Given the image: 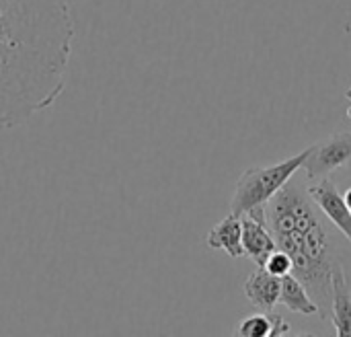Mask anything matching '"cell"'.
<instances>
[{"instance_id":"cell-3","label":"cell","mask_w":351,"mask_h":337,"mask_svg":"<svg viewBox=\"0 0 351 337\" xmlns=\"http://www.w3.org/2000/svg\"><path fill=\"white\" fill-rule=\"evenodd\" d=\"M311 146L282 163L267 167H249L237 181L230 198V212L267 222V204L271 198L304 167Z\"/></svg>"},{"instance_id":"cell-1","label":"cell","mask_w":351,"mask_h":337,"mask_svg":"<svg viewBox=\"0 0 351 337\" xmlns=\"http://www.w3.org/2000/svg\"><path fill=\"white\" fill-rule=\"evenodd\" d=\"M74 33L68 0H0V130L60 99Z\"/></svg>"},{"instance_id":"cell-11","label":"cell","mask_w":351,"mask_h":337,"mask_svg":"<svg viewBox=\"0 0 351 337\" xmlns=\"http://www.w3.org/2000/svg\"><path fill=\"white\" fill-rule=\"evenodd\" d=\"M280 305H284L292 313L300 315H321L317 303L308 294L306 286L290 272L282 278V290H280Z\"/></svg>"},{"instance_id":"cell-14","label":"cell","mask_w":351,"mask_h":337,"mask_svg":"<svg viewBox=\"0 0 351 337\" xmlns=\"http://www.w3.org/2000/svg\"><path fill=\"white\" fill-rule=\"evenodd\" d=\"M346 97H348V101H350V109H348V117L351 119V86L348 89V93H346Z\"/></svg>"},{"instance_id":"cell-9","label":"cell","mask_w":351,"mask_h":337,"mask_svg":"<svg viewBox=\"0 0 351 337\" xmlns=\"http://www.w3.org/2000/svg\"><path fill=\"white\" fill-rule=\"evenodd\" d=\"M206 245L212 251H224L228 257L239 259L245 257V249H243V224H241V216L237 214H228L224 216L208 235H206Z\"/></svg>"},{"instance_id":"cell-8","label":"cell","mask_w":351,"mask_h":337,"mask_svg":"<svg viewBox=\"0 0 351 337\" xmlns=\"http://www.w3.org/2000/svg\"><path fill=\"white\" fill-rule=\"evenodd\" d=\"M280 290L282 278L269 274L265 268L255 270L245 282V297L247 301L261 313H269L280 305Z\"/></svg>"},{"instance_id":"cell-12","label":"cell","mask_w":351,"mask_h":337,"mask_svg":"<svg viewBox=\"0 0 351 337\" xmlns=\"http://www.w3.org/2000/svg\"><path fill=\"white\" fill-rule=\"evenodd\" d=\"M263 268H265L269 274H274V276H278V278H284L286 274L292 272V259H290L288 253H284L282 249H276V251L267 257V262H265Z\"/></svg>"},{"instance_id":"cell-13","label":"cell","mask_w":351,"mask_h":337,"mask_svg":"<svg viewBox=\"0 0 351 337\" xmlns=\"http://www.w3.org/2000/svg\"><path fill=\"white\" fill-rule=\"evenodd\" d=\"M343 198H346V204H348V208H350V212H351V185L348 187V189H346Z\"/></svg>"},{"instance_id":"cell-2","label":"cell","mask_w":351,"mask_h":337,"mask_svg":"<svg viewBox=\"0 0 351 337\" xmlns=\"http://www.w3.org/2000/svg\"><path fill=\"white\" fill-rule=\"evenodd\" d=\"M267 224L278 249L292 259V274L306 286L321 317L329 319L331 280L339 259L327 226L311 204V196L294 177L267 204Z\"/></svg>"},{"instance_id":"cell-7","label":"cell","mask_w":351,"mask_h":337,"mask_svg":"<svg viewBox=\"0 0 351 337\" xmlns=\"http://www.w3.org/2000/svg\"><path fill=\"white\" fill-rule=\"evenodd\" d=\"M243 224V249L257 268H263L267 257L278 249L276 239L265 220H255L251 216H241Z\"/></svg>"},{"instance_id":"cell-10","label":"cell","mask_w":351,"mask_h":337,"mask_svg":"<svg viewBox=\"0 0 351 337\" xmlns=\"http://www.w3.org/2000/svg\"><path fill=\"white\" fill-rule=\"evenodd\" d=\"M288 334H290V323L274 311L251 315L243 319L234 329V336L241 337H280Z\"/></svg>"},{"instance_id":"cell-4","label":"cell","mask_w":351,"mask_h":337,"mask_svg":"<svg viewBox=\"0 0 351 337\" xmlns=\"http://www.w3.org/2000/svg\"><path fill=\"white\" fill-rule=\"evenodd\" d=\"M339 169H351V132H335L325 142L313 144L300 171H306L308 181H317Z\"/></svg>"},{"instance_id":"cell-5","label":"cell","mask_w":351,"mask_h":337,"mask_svg":"<svg viewBox=\"0 0 351 337\" xmlns=\"http://www.w3.org/2000/svg\"><path fill=\"white\" fill-rule=\"evenodd\" d=\"M306 194L311 196L313 204L321 208L327 220L351 243V212L339 185L333 179L323 177V179H317L315 183H308Z\"/></svg>"},{"instance_id":"cell-6","label":"cell","mask_w":351,"mask_h":337,"mask_svg":"<svg viewBox=\"0 0 351 337\" xmlns=\"http://www.w3.org/2000/svg\"><path fill=\"white\" fill-rule=\"evenodd\" d=\"M329 319L333 321L337 336L351 337V280L348 278L341 262L333 270Z\"/></svg>"}]
</instances>
